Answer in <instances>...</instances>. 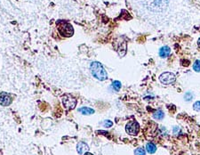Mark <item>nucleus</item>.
I'll return each instance as SVG.
<instances>
[{"instance_id": "obj_7", "label": "nucleus", "mask_w": 200, "mask_h": 155, "mask_svg": "<svg viewBox=\"0 0 200 155\" xmlns=\"http://www.w3.org/2000/svg\"><path fill=\"white\" fill-rule=\"evenodd\" d=\"M88 150H89L88 145L86 144V143H84V142H80V143L78 144V145H77V151H78V153H79V154L86 153H87Z\"/></svg>"}, {"instance_id": "obj_16", "label": "nucleus", "mask_w": 200, "mask_h": 155, "mask_svg": "<svg viewBox=\"0 0 200 155\" xmlns=\"http://www.w3.org/2000/svg\"><path fill=\"white\" fill-rule=\"evenodd\" d=\"M112 125H113V122L110 121V120H106V121H104V123H103V126L105 127H110Z\"/></svg>"}, {"instance_id": "obj_8", "label": "nucleus", "mask_w": 200, "mask_h": 155, "mask_svg": "<svg viewBox=\"0 0 200 155\" xmlns=\"http://www.w3.org/2000/svg\"><path fill=\"white\" fill-rule=\"evenodd\" d=\"M170 54H171V48L169 46H164L163 47H161L160 50H159V55H160V57H162V58L168 57L170 55Z\"/></svg>"}, {"instance_id": "obj_5", "label": "nucleus", "mask_w": 200, "mask_h": 155, "mask_svg": "<svg viewBox=\"0 0 200 155\" xmlns=\"http://www.w3.org/2000/svg\"><path fill=\"white\" fill-rule=\"evenodd\" d=\"M62 104L67 110H72L77 104V100L70 95H66L62 98Z\"/></svg>"}, {"instance_id": "obj_1", "label": "nucleus", "mask_w": 200, "mask_h": 155, "mask_svg": "<svg viewBox=\"0 0 200 155\" xmlns=\"http://www.w3.org/2000/svg\"><path fill=\"white\" fill-rule=\"evenodd\" d=\"M90 71L93 77L96 78L98 80L104 81L108 78V74L106 70L102 66V64L99 62H93L90 65Z\"/></svg>"}, {"instance_id": "obj_13", "label": "nucleus", "mask_w": 200, "mask_h": 155, "mask_svg": "<svg viewBox=\"0 0 200 155\" xmlns=\"http://www.w3.org/2000/svg\"><path fill=\"white\" fill-rule=\"evenodd\" d=\"M134 154L135 155H145L146 154V151L144 150L143 147H139L134 151Z\"/></svg>"}, {"instance_id": "obj_18", "label": "nucleus", "mask_w": 200, "mask_h": 155, "mask_svg": "<svg viewBox=\"0 0 200 155\" xmlns=\"http://www.w3.org/2000/svg\"><path fill=\"white\" fill-rule=\"evenodd\" d=\"M84 155H93L92 153H86Z\"/></svg>"}, {"instance_id": "obj_2", "label": "nucleus", "mask_w": 200, "mask_h": 155, "mask_svg": "<svg viewBox=\"0 0 200 155\" xmlns=\"http://www.w3.org/2000/svg\"><path fill=\"white\" fill-rule=\"evenodd\" d=\"M58 30L59 33L62 37H66V38H70L73 35L74 33V29L70 23L66 22V21H58Z\"/></svg>"}, {"instance_id": "obj_12", "label": "nucleus", "mask_w": 200, "mask_h": 155, "mask_svg": "<svg viewBox=\"0 0 200 155\" xmlns=\"http://www.w3.org/2000/svg\"><path fill=\"white\" fill-rule=\"evenodd\" d=\"M112 87L116 91H119L120 88H121V83L119 81H117V80H115V81L112 82Z\"/></svg>"}, {"instance_id": "obj_10", "label": "nucleus", "mask_w": 200, "mask_h": 155, "mask_svg": "<svg viewBox=\"0 0 200 155\" xmlns=\"http://www.w3.org/2000/svg\"><path fill=\"white\" fill-rule=\"evenodd\" d=\"M79 112L80 113H82L83 115H90V114H93L94 113L93 109L89 108V107H82L79 110Z\"/></svg>"}, {"instance_id": "obj_9", "label": "nucleus", "mask_w": 200, "mask_h": 155, "mask_svg": "<svg viewBox=\"0 0 200 155\" xmlns=\"http://www.w3.org/2000/svg\"><path fill=\"white\" fill-rule=\"evenodd\" d=\"M146 151L149 153H156V151H157V146H156V144H153V143H148L147 144H146Z\"/></svg>"}, {"instance_id": "obj_6", "label": "nucleus", "mask_w": 200, "mask_h": 155, "mask_svg": "<svg viewBox=\"0 0 200 155\" xmlns=\"http://www.w3.org/2000/svg\"><path fill=\"white\" fill-rule=\"evenodd\" d=\"M11 103H12V97L9 94L5 93V92L0 93V104L1 105L8 106L11 104Z\"/></svg>"}, {"instance_id": "obj_15", "label": "nucleus", "mask_w": 200, "mask_h": 155, "mask_svg": "<svg viewBox=\"0 0 200 155\" xmlns=\"http://www.w3.org/2000/svg\"><path fill=\"white\" fill-rule=\"evenodd\" d=\"M193 109L197 112H200V101L196 102L194 104H193Z\"/></svg>"}, {"instance_id": "obj_11", "label": "nucleus", "mask_w": 200, "mask_h": 155, "mask_svg": "<svg viewBox=\"0 0 200 155\" xmlns=\"http://www.w3.org/2000/svg\"><path fill=\"white\" fill-rule=\"evenodd\" d=\"M164 114L161 110H157V112L153 114V118L157 120H163V119H164Z\"/></svg>"}, {"instance_id": "obj_14", "label": "nucleus", "mask_w": 200, "mask_h": 155, "mask_svg": "<svg viewBox=\"0 0 200 155\" xmlns=\"http://www.w3.org/2000/svg\"><path fill=\"white\" fill-rule=\"evenodd\" d=\"M193 69L197 72H200V60H197L193 64Z\"/></svg>"}, {"instance_id": "obj_4", "label": "nucleus", "mask_w": 200, "mask_h": 155, "mask_svg": "<svg viewBox=\"0 0 200 155\" xmlns=\"http://www.w3.org/2000/svg\"><path fill=\"white\" fill-rule=\"evenodd\" d=\"M175 75L172 72H164L160 75L159 77V80L161 83H163L164 85H169V84H172L173 82H175Z\"/></svg>"}, {"instance_id": "obj_3", "label": "nucleus", "mask_w": 200, "mask_h": 155, "mask_svg": "<svg viewBox=\"0 0 200 155\" xmlns=\"http://www.w3.org/2000/svg\"><path fill=\"white\" fill-rule=\"evenodd\" d=\"M126 130L127 134L134 136V135H137L139 131H140V125H139L138 122H136L134 120L130 121L126 126Z\"/></svg>"}, {"instance_id": "obj_19", "label": "nucleus", "mask_w": 200, "mask_h": 155, "mask_svg": "<svg viewBox=\"0 0 200 155\" xmlns=\"http://www.w3.org/2000/svg\"><path fill=\"white\" fill-rule=\"evenodd\" d=\"M198 46L200 47V38H199V39H198Z\"/></svg>"}, {"instance_id": "obj_17", "label": "nucleus", "mask_w": 200, "mask_h": 155, "mask_svg": "<svg viewBox=\"0 0 200 155\" xmlns=\"http://www.w3.org/2000/svg\"><path fill=\"white\" fill-rule=\"evenodd\" d=\"M192 98H193V95H191L190 93H187V94H186V95H185L186 101H188V102H189V101H190Z\"/></svg>"}]
</instances>
